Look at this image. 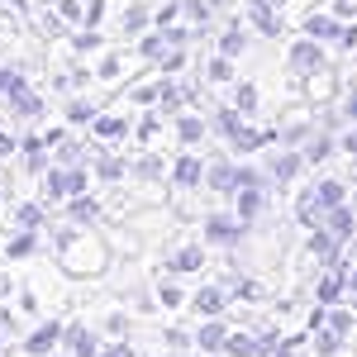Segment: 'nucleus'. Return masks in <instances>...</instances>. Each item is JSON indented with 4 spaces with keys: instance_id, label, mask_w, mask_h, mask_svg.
<instances>
[{
    "instance_id": "1",
    "label": "nucleus",
    "mask_w": 357,
    "mask_h": 357,
    "mask_svg": "<svg viewBox=\"0 0 357 357\" xmlns=\"http://www.w3.org/2000/svg\"><path fill=\"white\" fill-rule=\"evenodd\" d=\"M57 257H62V272L72 276H100L110 252L100 243V234H91V224H77L67 234H57Z\"/></svg>"
},
{
    "instance_id": "2",
    "label": "nucleus",
    "mask_w": 357,
    "mask_h": 357,
    "mask_svg": "<svg viewBox=\"0 0 357 357\" xmlns=\"http://www.w3.org/2000/svg\"><path fill=\"white\" fill-rule=\"evenodd\" d=\"M86 167H53L43 176V200H72V195H86Z\"/></svg>"
},
{
    "instance_id": "3",
    "label": "nucleus",
    "mask_w": 357,
    "mask_h": 357,
    "mask_svg": "<svg viewBox=\"0 0 357 357\" xmlns=\"http://www.w3.org/2000/svg\"><path fill=\"white\" fill-rule=\"evenodd\" d=\"M62 329H67V324H57V319H43V324H38V329L24 338V353H29V357H48L57 343H62Z\"/></svg>"
},
{
    "instance_id": "4",
    "label": "nucleus",
    "mask_w": 357,
    "mask_h": 357,
    "mask_svg": "<svg viewBox=\"0 0 357 357\" xmlns=\"http://www.w3.org/2000/svg\"><path fill=\"white\" fill-rule=\"evenodd\" d=\"M291 67L301 72V77H314V72H324V53H319V38H305L291 48Z\"/></svg>"
},
{
    "instance_id": "5",
    "label": "nucleus",
    "mask_w": 357,
    "mask_h": 357,
    "mask_svg": "<svg viewBox=\"0 0 357 357\" xmlns=\"http://www.w3.org/2000/svg\"><path fill=\"white\" fill-rule=\"evenodd\" d=\"M243 234H248L243 220H229V215H210V220H205V238H210V243H238Z\"/></svg>"
},
{
    "instance_id": "6",
    "label": "nucleus",
    "mask_w": 357,
    "mask_h": 357,
    "mask_svg": "<svg viewBox=\"0 0 357 357\" xmlns=\"http://www.w3.org/2000/svg\"><path fill=\"white\" fill-rule=\"evenodd\" d=\"M62 343H67L72 357H100V343H96V333L86 329V324H67L62 329Z\"/></svg>"
},
{
    "instance_id": "7",
    "label": "nucleus",
    "mask_w": 357,
    "mask_h": 357,
    "mask_svg": "<svg viewBox=\"0 0 357 357\" xmlns=\"http://www.w3.org/2000/svg\"><path fill=\"white\" fill-rule=\"evenodd\" d=\"M5 100H10V114H15V119H38V114H43V100H38V96H33L29 86L10 91Z\"/></svg>"
},
{
    "instance_id": "8",
    "label": "nucleus",
    "mask_w": 357,
    "mask_h": 357,
    "mask_svg": "<svg viewBox=\"0 0 357 357\" xmlns=\"http://www.w3.org/2000/svg\"><path fill=\"white\" fill-rule=\"evenodd\" d=\"M91 134L100 138V143H114V138L129 134V119H124V114H96V119H91Z\"/></svg>"
},
{
    "instance_id": "9",
    "label": "nucleus",
    "mask_w": 357,
    "mask_h": 357,
    "mask_svg": "<svg viewBox=\"0 0 357 357\" xmlns=\"http://www.w3.org/2000/svg\"><path fill=\"white\" fill-rule=\"evenodd\" d=\"M324 229H329V234L338 238V243H348V238H353V229H357L353 210H348V205H333L329 215H324Z\"/></svg>"
},
{
    "instance_id": "10",
    "label": "nucleus",
    "mask_w": 357,
    "mask_h": 357,
    "mask_svg": "<svg viewBox=\"0 0 357 357\" xmlns=\"http://www.w3.org/2000/svg\"><path fill=\"white\" fill-rule=\"evenodd\" d=\"M305 33L324 43V38H338V33H343V24H338V15H310V20H305Z\"/></svg>"
},
{
    "instance_id": "11",
    "label": "nucleus",
    "mask_w": 357,
    "mask_h": 357,
    "mask_svg": "<svg viewBox=\"0 0 357 357\" xmlns=\"http://www.w3.org/2000/svg\"><path fill=\"white\" fill-rule=\"evenodd\" d=\"M20 148H24V167L33 172V176H38V172L48 167V158H43V148H48V138H43V134H29L24 143H20Z\"/></svg>"
},
{
    "instance_id": "12",
    "label": "nucleus",
    "mask_w": 357,
    "mask_h": 357,
    "mask_svg": "<svg viewBox=\"0 0 357 357\" xmlns=\"http://www.w3.org/2000/svg\"><path fill=\"white\" fill-rule=\"evenodd\" d=\"M262 191H267V186H243V191H238V220L243 224H252L262 215Z\"/></svg>"
},
{
    "instance_id": "13",
    "label": "nucleus",
    "mask_w": 357,
    "mask_h": 357,
    "mask_svg": "<svg viewBox=\"0 0 357 357\" xmlns=\"http://www.w3.org/2000/svg\"><path fill=\"white\" fill-rule=\"evenodd\" d=\"M67 220H72V224H96V220H100V205H96L91 195H72V205H67Z\"/></svg>"
},
{
    "instance_id": "14",
    "label": "nucleus",
    "mask_w": 357,
    "mask_h": 357,
    "mask_svg": "<svg viewBox=\"0 0 357 357\" xmlns=\"http://www.w3.org/2000/svg\"><path fill=\"white\" fill-rule=\"evenodd\" d=\"M229 143H234L238 153H252V148H262V143H272V134H267V129H243V124H238V129L229 134Z\"/></svg>"
},
{
    "instance_id": "15",
    "label": "nucleus",
    "mask_w": 357,
    "mask_h": 357,
    "mask_svg": "<svg viewBox=\"0 0 357 357\" xmlns=\"http://www.w3.org/2000/svg\"><path fill=\"white\" fill-rule=\"evenodd\" d=\"M301 153H276V162H272V181H281V186H286V181H296V172H301Z\"/></svg>"
},
{
    "instance_id": "16",
    "label": "nucleus",
    "mask_w": 357,
    "mask_h": 357,
    "mask_svg": "<svg viewBox=\"0 0 357 357\" xmlns=\"http://www.w3.org/2000/svg\"><path fill=\"white\" fill-rule=\"evenodd\" d=\"M195 310H200V314H210V319H220V314H224V291H220V286L195 291Z\"/></svg>"
},
{
    "instance_id": "17",
    "label": "nucleus",
    "mask_w": 357,
    "mask_h": 357,
    "mask_svg": "<svg viewBox=\"0 0 357 357\" xmlns=\"http://www.w3.org/2000/svg\"><path fill=\"white\" fill-rule=\"evenodd\" d=\"M234 172H238V167H229V162H215L210 172H205V181H210V191H220V195H234Z\"/></svg>"
},
{
    "instance_id": "18",
    "label": "nucleus",
    "mask_w": 357,
    "mask_h": 357,
    "mask_svg": "<svg viewBox=\"0 0 357 357\" xmlns=\"http://www.w3.org/2000/svg\"><path fill=\"white\" fill-rule=\"evenodd\" d=\"M343 281H348V272H343V262H333V272L324 276V281H319V305H333V301H338Z\"/></svg>"
},
{
    "instance_id": "19",
    "label": "nucleus",
    "mask_w": 357,
    "mask_h": 357,
    "mask_svg": "<svg viewBox=\"0 0 357 357\" xmlns=\"http://www.w3.org/2000/svg\"><path fill=\"white\" fill-rule=\"evenodd\" d=\"M62 114H67V124H91V119H96L100 110H96V100H86V96H72Z\"/></svg>"
},
{
    "instance_id": "20",
    "label": "nucleus",
    "mask_w": 357,
    "mask_h": 357,
    "mask_svg": "<svg viewBox=\"0 0 357 357\" xmlns=\"http://www.w3.org/2000/svg\"><path fill=\"white\" fill-rule=\"evenodd\" d=\"M224 338H229V333H224V324H220V319L200 324V333H195V343H200L205 353H220V348H224Z\"/></svg>"
},
{
    "instance_id": "21",
    "label": "nucleus",
    "mask_w": 357,
    "mask_h": 357,
    "mask_svg": "<svg viewBox=\"0 0 357 357\" xmlns=\"http://www.w3.org/2000/svg\"><path fill=\"white\" fill-rule=\"evenodd\" d=\"M172 176H176V186H200V181H205V167L195 162V158H181Z\"/></svg>"
},
{
    "instance_id": "22",
    "label": "nucleus",
    "mask_w": 357,
    "mask_h": 357,
    "mask_svg": "<svg viewBox=\"0 0 357 357\" xmlns=\"http://www.w3.org/2000/svg\"><path fill=\"white\" fill-rule=\"evenodd\" d=\"M205 267V252L200 248H181L176 257H172V272H200Z\"/></svg>"
},
{
    "instance_id": "23",
    "label": "nucleus",
    "mask_w": 357,
    "mask_h": 357,
    "mask_svg": "<svg viewBox=\"0 0 357 357\" xmlns=\"http://www.w3.org/2000/svg\"><path fill=\"white\" fill-rule=\"evenodd\" d=\"M38 229H24V234H15L10 243H5V257H29L33 248H38V238H33Z\"/></svg>"
},
{
    "instance_id": "24",
    "label": "nucleus",
    "mask_w": 357,
    "mask_h": 357,
    "mask_svg": "<svg viewBox=\"0 0 357 357\" xmlns=\"http://www.w3.org/2000/svg\"><path fill=\"white\" fill-rule=\"evenodd\" d=\"M314 195H319V205H324V215H329L333 205H343V181H319Z\"/></svg>"
},
{
    "instance_id": "25",
    "label": "nucleus",
    "mask_w": 357,
    "mask_h": 357,
    "mask_svg": "<svg viewBox=\"0 0 357 357\" xmlns=\"http://www.w3.org/2000/svg\"><path fill=\"white\" fill-rule=\"evenodd\" d=\"M252 24L262 29V33H272V38L281 33V20L272 15V5H252Z\"/></svg>"
},
{
    "instance_id": "26",
    "label": "nucleus",
    "mask_w": 357,
    "mask_h": 357,
    "mask_svg": "<svg viewBox=\"0 0 357 357\" xmlns=\"http://www.w3.org/2000/svg\"><path fill=\"white\" fill-rule=\"evenodd\" d=\"M124 172H129V167L119 162V158H110V153H105V158H96V176H100V181H119Z\"/></svg>"
},
{
    "instance_id": "27",
    "label": "nucleus",
    "mask_w": 357,
    "mask_h": 357,
    "mask_svg": "<svg viewBox=\"0 0 357 357\" xmlns=\"http://www.w3.org/2000/svg\"><path fill=\"white\" fill-rule=\"evenodd\" d=\"M338 343H343V333H338V329H319V333H314L319 357H338Z\"/></svg>"
},
{
    "instance_id": "28",
    "label": "nucleus",
    "mask_w": 357,
    "mask_h": 357,
    "mask_svg": "<svg viewBox=\"0 0 357 357\" xmlns=\"http://www.w3.org/2000/svg\"><path fill=\"white\" fill-rule=\"evenodd\" d=\"M243 48H248L243 29H224V38H220V53H224V57H238Z\"/></svg>"
},
{
    "instance_id": "29",
    "label": "nucleus",
    "mask_w": 357,
    "mask_h": 357,
    "mask_svg": "<svg viewBox=\"0 0 357 357\" xmlns=\"http://www.w3.org/2000/svg\"><path fill=\"white\" fill-rule=\"evenodd\" d=\"M176 138H181V143H200V138H205V124L186 114V119H176Z\"/></svg>"
},
{
    "instance_id": "30",
    "label": "nucleus",
    "mask_w": 357,
    "mask_h": 357,
    "mask_svg": "<svg viewBox=\"0 0 357 357\" xmlns=\"http://www.w3.org/2000/svg\"><path fill=\"white\" fill-rule=\"evenodd\" d=\"M333 153V138L329 134H319V138H310V148H305V162H324Z\"/></svg>"
},
{
    "instance_id": "31",
    "label": "nucleus",
    "mask_w": 357,
    "mask_h": 357,
    "mask_svg": "<svg viewBox=\"0 0 357 357\" xmlns=\"http://www.w3.org/2000/svg\"><path fill=\"white\" fill-rule=\"evenodd\" d=\"M77 162H82V143L62 138V143H57V167H77Z\"/></svg>"
},
{
    "instance_id": "32",
    "label": "nucleus",
    "mask_w": 357,
    "mask_h": 357,
    "mask_svg": "<svg viewBox=\"0 0 357 357\" xmlns=\"http://www.w3.org/2000/svg\"><path fill=\"white\" fill-rule=\"evenodd\" d=\"M20 86H29L20 67H0V96H10V91H20Z\"/></svg>"
},
{
    "instance_id": "33",
    "label": "nucleus",
    "mask_w": 357,
    "mask_h": 357,
    "mask_svg": "<svg viewBox=\"0 0 357 357\" xmlns=\"http://www.w3.org/2000/svg\"><path fill=\"white\" fill-rule=\"evenodd\" d=\"M167 48H172V43H167V33H148V38H143V57H158V62H162Z\"/></svg>"
},
{
    "instance_id": "34",
    "label": "nucleus",
    "mask_w": 357,
    "mask_h": 357,
    "mask_svg": "<svg viewBox=\"0 0 357 357\" xmlns=\"http://www.w3.org/2000/svg\"><path fill=\"white\" fill-rule=\"evenodd\" d=\"M20 229H43V205H20Z\"/></svg>"
},
{
    "instance_id": "35",
    "label": "nucleus",
    "mask_w": 357,
    "mask_h": 357,
    "mask_svg": "<svg viewBox=\"0 0 357 357\" xmlns=\"http://www.w3.org/2000/svg\"><path fill=\"white\" fill-rule=\"evenodd\" d=\"M143 24H148V10H143V5H134V10L124 15V33H138Z\"/></svg>"
},
{
    "instance_id": "36",
    "label": "nucleus",
    "mask_w": 357,
    "mask_h": 357,
    "mask_svg": "<svg viewBox=\"0 0 357 357\" xmlns=\"http://www.w3.org/2000/svg\"><path fill=\"white\" fill-rule=\"evenodd\" d=\"M134 172L143 176V181H158V176H162V162H158V158H143V162H138Z\"/></svg>"
},
{
    "instance_id": "37",
    "label": "nucleus",
    "mask_w": 357,
    "mask_h": 357,
    "mask_svg": "<svg viewBox=\"0 0 357 357\" xmlns=\"http://www.w3.org/2000/svg\"><path fill=\"white\" fill-rule=\"evenodd\" d=\"M215 129H220V134H234V129H238V110H220L215 114Z\"/></svg>"
},
{
    "instance_id": "38",
    "label": "nucleus",
    "mask_w": 357,
    "mask_h": 357,
    "mask_svg": "<svg viewBox=\"0 0 357 357\" xmlns=\"http://www.w3.org/2000/svg\"><path fill=\"white\" fill-rule=\"evenodd\" d=\"M91 48H100V33L96 29H82L77 33V53H91Z\"/></svg>"
},
{
    "instance_id": "39",
    "label": "nucleus",
    "mask_w": 357,
    "mask_h": 357,
    "mask_svg": "<svg viewBox=\"0 0 357 357\" xmlns=\"http://www.w3.org/2000/svg\"><path fill=\"white\" fill-rule=\"evenodd\" d=\"M229 77H234L229 57H215V62H210V82H229Z\"/></svg>"
},
{
    "instance_id": "40",
    "label": "nucleus",
    "mask_w": 357,
    "mask_h": 357,
    "mask_svg": "<svg viewBox=\"0 0 357 357\" xmlns=\"http://www.w3.org/2000/svg\"><path fill=\"white\" fill-rule=\"evenodd\" d=\"M181 10H186L191 20H210V5H205V0H181Z\"/></svg>"
},
{
    "instance_id": "41",
    "label": "nucleus",
    "mask_w": 357,
    "mask_h": 357,
    "mask_svg": "<svg viewBox=\"0 0 357 357\" xmlns=\"http://www.w3.org/2000/svg\"><path fill=\"white\" fill-rule=\"evenodd\" d=\"M252 105H257V86H238V110H252Z\"/></svg>"
},
{
    "instance_id": "42",
    "label": "nucleus",
    "mask_w": 357,
    "mask_h": 357,
    "mask_svg": "<svg viewBox=\"0 0 357 357\" xmlns=\"http://www.w3.org/2000/svg\"><path fill=\"white\" fill-rule=\"evenodd\" d=\"M57 15L62 20H82V0H57Z\"/></svg>"
},
{
    "instance_id": "43",
    "label": "nucleus",
    "mask_w": 357,
    "mask_h": 357,
    "mask_svg": "<svg viewBox=\"0 0 357 357\" xmlns=\"http://www.w3.org/2000/svg\"><path fill=\"white\" fill-rule=\"evenodd\" d=\"M96 77H105V82H114V77H119V53H110V57H105V62H100V72H96Z\"/></svg>"
},
{
    "instance_id": "44",
    "label": "nucleus",
    "mask_w": 357,
    "mask_h": 357,
    "mask_svg": "<svg viewBox=\"0 0 357 357\" xmlns=\"http://www.w3.org/2000/svg\"><path fill=\"white\" fill-rule=\"evenodd\" d=\"M158 301H162L167 310H176V305H181V291H176V286H162V291H158Z\"/></svg>"
},
{
    "instance_id": "45",
    "label": "nucleus",
    "mask_w": 357,
    "mask_h": 357,
    "mask_svg": "<svg viewBox=\"0 0 357 357\" xmlns=\"http://www.w3.org/2000/svg\"><path fill=\"white\" fill-rule=\"evenodd\" d=\"M100 15H105V5H100V0H91V5H86V29L100 24Z\"/></svg>"
},
{
    "instance_id": "46",
    "label": "nucleus",
    "mask_w": 357,
    "mask_h": 357,
    "mask_svg": "<svg viewBox=\"0 0 357 357\" xmlns=\"http://www.w3.org/2000/svg\"><path fill=\"white\" fill-rule=\"evenodd\" d=\"M329 329L348 333V329H353V314H343V310H338V314H329Z\"/></svg>"
},
{
    "instance_id": "47",
    "label": "nucleus",
    "mask_w": 357,
    "mask_h": 357,
    "mask_svg": "<svg viewBox=\"0 0 357 357\" xmlns=\"http://www.w3.org/2000/svg\"><path fill=\"white\" fill-rule=\"evenodd\" d=\"M100 357H134L129 343H114V348H100Z\"/></svg>"
},
{
    "instance_id": "48",
    "label": "nucleus",
    "mask_w": 357,
    "mask_h": 357,
    "mask_svg": "<svg viewBox=\"0 0 357 357\" xmlns=\"http://www.w3.org/2000/svg\"><path fill=\"white\" fill-rule=\"evenodd\" d=\"M15 148H20V143H15V134H5V129H0V158H10Z\"/></svg>"
},
{
    "instance_id": "49",
    "label": "nucleus",
    "mask_w": 357,
    "mask_h": 357,
    "mask_svg": "<svg viewBox=\"0 0 357 357\" xmlns=\"http://www.w3.org/2000/svg\"><path fill=\"white\" fill-rule=\"evenodd\" d=\"M333 15H338V20H348V15H357V5H353V0H338V5H333Z\"/></svg>"
},
{
    "instance_id": "50",
    "label": "nucleus",
    "mask_w": 357,
    "mask_h": 357,
    "mask_svg": "<svg viewBox=\"0 0 357 357\" xmlns=\"http://www.w3.org/2000/svg\"><path fill=\"white\" fill-rule=\"evenodd\" d=\"M338 43H343V48H353V43H357V24L343 29V33H338Z\"/></svg>"
},
{
    "instance_id": "51",
    "label": "nucleus",
    "mask_w": 357,
    "mask_h": 357,
    "mask_svg": "<svg viewBox=\"0 0 357 357\" xmlns=\"http://www.w3.org/2000/svg\"><path fill=\"white\" fill-rule=\"evenodd\" d=\"M181 62H186V57H181V53H167V57H162V72H176Z\"/></svg>"
},
{
    "instance_id": "52",
    "label": "nucleus",
    "mask_w": 357,
    "mask_h": 357,
    "mask_svg": "<svg viewBox=\"0 0 357 357\" xmlns=\"http://www.w3.org/2000/svg\"><path fill=\"white\" fill-rule=\"evenodd\" d=\"M338 148H343V153H353V158H357V134H343V143H338Z\"/></svg>"
},
{
    "instance_id": "53",
    "label": "nucleus",
    "mask_w": 357,
    "mask_h": 357,
    "mask_svg": "<svg viewBox=\"0 0 357 357\" xmlns=\"http://www.w3.org/2000/svg\"><path fill=\"white\" fill-rule=\"evenodd\" d=\"M343 114H348V119H357V91L348 96V105H343Z\"/></svg>"
},
{
    "instance_id": "54",
    "label": "nucleus",
    "mask_w": 357,
    "mask_h": 357,
    "mask_svg": "<svg viewBox=\"0 0 357 357\" xmlns=\"http://www.w3.org/2000/svg\"><path fill=\"white\" fill-rule=\"evenodd\" d=\"M5 296H10V276H0V301H5Z\"/></svg>"
},
{
    "instance_id": "55",
    "label": "nucleus",
    "mask_w": 357,
    "mask_h": 357,
    "mask_svg": "<svg viewBox=\"0 0 357 357\" xmlns=\"http://www.w3.org/2000/svg\"><path fill=\"white\" fill-rule=\"evenodd\" d=\"M348 291H357V272H348Z\"/></svg>"
},
{
    "instance_id": "56",
    "label": "nucleus",
    "mask_w": 357,
    "mask_h": 357,
    "mask_svg": "<svg viewBox=\"0 0 357 357\" xmlns=\"http://www.w3.org/2000/svg\"><path fill=\"white\" fill-rule=\"evenodd\" d=\"M252 5H276V0H252Z\"/></svg>"
},
{
    "instance_id": "57",
    "label": "nucleus",
    "mask_w": 357,
    "mask_h": 357,
    "mask_svg": "<svg viewBox=\"0 0 357 357\" xmlns=\"http://www.w3.org/2000/svg\"><path fill=\"white\" fill-rule=\"evenodd\" d=\"M0 205H5V186H0Z\"/></svg>"
},
{
    "instance_id": "58",
    "label": "nucleus",
    "mask_w": 357,
    "mask_h": 357,
    "mask_svg": "<svg viewBox=\"0 0 357 357\" xmlns=\"http://www.w3.org/2000/svg\"><path fill=\"white\" fill-rule=\"evenodd\" d=\"M0 343H5V338H0Z\"/></svg>"
},
{
    "instance_id": "59",
    "label": "nucleus",
    "mask_w": 357,
    "mask_h": 357,
    "mask_svg": "<svg viewBox=\"0 0 357 357\" xmlns=\"http://www.w3.org/2000/svg\"><path fill=\"white\" fill-rule=\"evenodd\" d=\"M67 357H72V353H67Z\"/></svg>"
}]
</instances>
